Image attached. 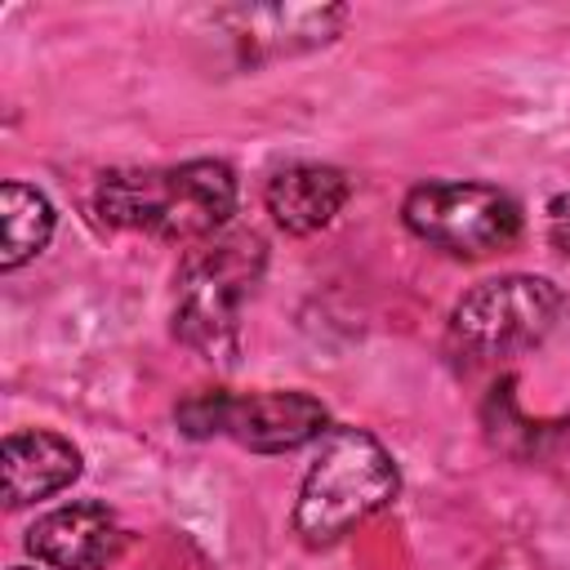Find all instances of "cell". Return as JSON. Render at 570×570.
<instances>
[{"instance_id":"obj_1","label":"cell","mask_w":570,"mask_h":570,"mask_svg":"<svg viewBox=\"0 0 570 570\" xmlns=\"http://www.w3.org/2000/svg\"><path fill=\"white\" fill-rule=\"evenodd\" d=\"M236 209V174L223 160H187L165 169H111L98 183L94 214L107 227L147 232L156 240H209Z\"/></svg>"},{"instance_id":"obj_2","label":"cell","mask_w":570,"mask_h":570,"mask_svg":"<svg viewBox=\"0 0 570 570\" xmlns=\"http://www.w3.org/2000/svg\"><path fill=\"white\" fill-rule=\"evenodd\" d=\"M401 490L396 463L383 441L365 428H330L316 445V459L298 485L294 530L303 543L325 548L338 543L347 530L383 512Z\"/></svg>"},{"instance_id":"obj_3","label":"cell","mask_w":570,"mask_h":570,"mask_svg":"<svg viewBox=\"0 0 570 570\" xmlns=\"http://www.w3.org/2000/svg\"><path fill=\"white\" fill-rule=\"evenodd\" d=\"M267 245L258 232H218L187 249L178 267L174 334L205 361L232 365L240 352V303L258 285Z\"/></svg>"},{"instance_id":"obj_4","label":"cell","mask_w":570,"mask_h":570,"mask_svg":"<svg viewBox=\"0 0 570 570\" xmlns=\"http://www.w3.org/2000/svg\"><path fill=\"white\" fill-rule=\"evenodd\" d=\"M566 312L548 276H494L468 289L450 312V347L463 365H494L539 347Z\"/></svg>"},{"instance_id":"obj_5","label":"cell","mask_w":570,"mask_h":570,"mask_svg":"<svg viewBox=\"0 0 570 570\" xmlns=\"http://www.w3.org/2000/svg\"><path fill=\"white\" fill-rule=\"evenodd\" d=\"M178 428L196 441L205 436H232L236 445L254 454H285L307 445L312 436H325V405L307 392H196L174 410Z\"/></svg>"},{"instance_id":"obj_6","label":"cell","mask_w":570,"mask_h":570,"mask_svg":"<svg viewBox=\"0 0 570 570\" xmlns=\"http://www.w3.org/2000/svg\"><path fill=\"white\" fill-rule=\"evenodd\" d=\"M401 218L419 240L454 258H485L521 236V205L490 183H419Z\"/></svg>"},{"instance_id":"obj_7","label":"cell","mask_w":570,"mask_h":570,"mask_svg":"<svg viewBox=\"0 0 570 570\" xmlns=\"http://www.w3.org/2000/svg\"><path fill=\"white\" fill-rule=\"evenodd\" d=\"M214 31L227 36L236 67H263L276 58L312 53L347 27L343 4H232L209 13Z\"/></svg>"},{"instance_id":"obj_8","label":"cell","mask_w":570,"mask_h":570,"mask_svg":"<svg viewBox=\"0 0 570 570\" xmlns=\"http://www.w3.org/2000/svg\"><path fill=\"white\" fill-rule=\"evenodd\" d=\"M125 543V530L107 503H67L45 512L27 530V552L49 570H102Z\"/></svg>"},{"instance_id":"obj_9","label":"cell","mask_w":570,"mask_h":570,"mask_svg":"<svg viewBox=\"0 0 570 570\" xmlns=\"http://www.w3.org/2000/svg\"><path fill=\"white\" fill-rule=\"evenodd\" d=\"M0 459H4V503L9 508L49 499L80 476V450L67 436L45 432V428L9 432Z\"/></svg>"},{"instance_id":"obj_10","label":"cell","mask_w":570,"mask_h":570,"mask_svg":"<svg viewBox=\"0 0 570 570\" xmlns=\"http://www.w3.org/2000/svg\"><path fill=\"white\" fill-rule=\"evenodd\" d=\"M267 214L276 218V227H285L289 236H312L321 227L334 223V214L347 200V174L334 165H285L281 174L267 178Z\"/></svg>"},{"instance_id":"obj_11","label":"cell","mask_w":570,"mask_h":570,"mask_svg":"<svg viewBox=\"0 0 570 570\" xmlns=\"http://www.w3.org/2000/svg\"><path fill=\"white\" fill-rule=\"evenodd\" d=\"M53 236V205L45 191L27 183H4L0 187V272L22 267L36 258Z\"/></svg>"},{"instance_id":"obj_12","label":"cell","mask_w":570,"mask_h":570,"mask_svg":"<svg viewBox=\"0 0 570 570\" xmlns=\"http://www.w3.org/2000/svg\"><path fill=\"white\" fill-rule=\"evenodd\" d=\"M548 240L557 254H570V191L548 200Z\"/></svg>"},{"instance_id":"obj_13","label":"cell","mask_w":570,"mask_h":570,"mask_svg":"<svg viewBox=\"0 0 570 570\" xmlns=\"http://www.w3.org/2000/svg\"><path fill=\"white\" fill-rule=\"evenodd\" d=\"M13 570H27V566H13Z\"/></svg>"}]
</instances>
